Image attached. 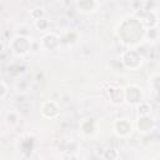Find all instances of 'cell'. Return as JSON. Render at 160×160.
Returning <instances> with one entry per match:
<instances>
[{"mask_svg":"<svg viewBox=\"0 0 160 160\" xmlns=\"http://www.w3.org/2000/svg\"><path fill=\"white\" fill-rule=\"evenodd\" d=\"M12 49L16 54H25V52H28V50L31 49V44L29 42L28 39H25L22 36H18L12 41Z\"/></svg>","mask_w":160,"mask_h":160,"instance_id":"cell-1","label":"cell"},{"mask_svg":"<svg viewBox=\"0 0 160 160\" xmlns=\"http://www.w3.org/2000/svg\"><path fill=\"white\" fill-rule=\"evenodd\" d=\"M115 130L120 136H128L131 132V124L126 119H120L115 124Z\"/></svg>","mask_w":160,"mask_h":160,"instance_id":"cell-2","label":"cell"},{"mask_svg":"<svg viewBox=\"0 0 160 160\" xmlns=\"http://www.w3.org/2000/svg\"><path fill=\"white\" fill-rule=\"evenodd\" d=\"M124 96L128 99V101H129L130 104H136V102H139L140 99H141V92H140V90H139L138 88L130 86V88L126 89Z\"/></svg>","mask_w":160,"mask_h":160,"instance_id":"cell-3","label":"cell"},{"mask_svg":"<svg viewBox=\"0 0 160 160\" xmlns=\"http://www.w3.org/2000/svg\"><path fill=\"white\" fill-rule=\"evenodd\" d=\"M151 129H152V121H151V119H149L148 115L142 116L140 119V121H139V130L141 132H149V131H151Z\"/></svg>","mask_w":160,"mask_h":160,"instance_id":"cell-4","label":"cell"}]
</instances>
